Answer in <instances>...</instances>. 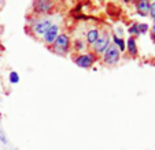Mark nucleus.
<instances>
[{
  "instance_id": "nucleus-14",
  "label": "nucleus",
  "mask_w": 155,
  "mask_h": 150,
  "mask_svg": "<svg viewBox=\"0 0 155 150\" xmlns=\"http://www.w3.org/2000/svg\"><path fill=\"white\" fill-rule=\"evenodd\" d=\"M10 82H11L12 85H17L19 83V74H18L17 71H11L10 72Z\"/></svg>"
},
{
  "instance_id": "nucleus-5",
  "label": "nucleus",
  "mask_w": 155,
  "mask_h": 150,
  "mask_svg": "<svg viewBox=\"0 0 155 150\" xmlns=\"http://www.w3.org/2000/svg\"><path fill=\"white\" fill-rule=\"evenodd\" d=\"M97 60V56L94 52H82L74 58V63L80 68H91Z\"/></svg>"
},
{
  "instance_id": "nucleus-1",
  "label": "nucleus",
  "mask_w": 155,
  "mask_h": 150,
  "mask_svg": "<svg viewBox=\"0 0 155 150\" xmlns=\"http://www.w3.org/2000/svg\"><path fill=\"white\" fill-rule=\"evenodd\" d=\"M50 49L56 55H66L71 49V38L68 33H61L50 46Z\"/></svg>"
},
{
  "instance_id": "nucleus-7",
  "label": "nucleus",
  "mask_w": 155,
  "mask_h": 150,
  "mask_svg": "<svg viewBox=\"0 0 155 150\" xmlns=\"http://www.w3.org/2000/svg\"><path fill=\"white\" fill-rule=\"evenodd\" d=\"M59 34H61V27H59V25L54 23L52 26H51L50 29L47 30V33H45V34H44L43 37H41V40H43V42L45 44V45L51 46Z\"/></svg>"
},
{
  "instance_id": "nucleus-3",
  "label": "nucleus",
  "mask_w": 155,
  "mask_h": 150,
  "mask_svg": "<svg viewBox=\"0 0 155 150\" xmlns=\"http://www.w3.org/2000/svg\"><path fill=\"white\" fill-rule=\"evenodd\" d=\"M110 44H111V33H108L107 30H102L100 32V37L91 46L92 48L91 52H94L96 56H100L106 52V49L110 46Z\"/></svg>"
},
{
  "instance_id": "nucleus-8",
  "label": "nucleus",
  "mask_w": 155,
  "mask_h": 150,
  "mask_svg": "<svg viewBox=\"0 0 155 150\" xmlns=\"http://www.w3.org/2000/svg\"><path fill=\"white\" fill-rule=\"evenodd\" d=\"M100 32H102V29H99L97 26L88 29L87 33H85V42H87V45H91V46L94 45L97 41V38L100 37Z\"/></svg>"
},
{
  "instance_id": "nucleus-2",
  "label": "nucleus",
  "mask_w": 155,
  "mask_h": 150,
  "mask_svg": "<svg viewBox=\"0 0 155 150\" xmlns=\"http://www.w3.org/2000/svg\"><path fill=\"white\" fill-rule=\"evenodd\" d=\"M29 23L32 25L30 32L35 36H37V37H43L47 33V30L54 25L51 18H48V17H35V19Z\"/></svg>"
},
{
  "instance_id": "nucleus-6",
  "label": "nucleus",
  "mask_w": 155,
  "mask_h": 150,
  "mask_svg": "<svg viewBox=\"0 0 155 150\" xmlns=\"http://www.w3.org/2000/svg\"><path fill=\"white\" fill-rule=\"evenodd\" d=\"M55 4L50 0H37L33 3V14L37 17H45V14H51Z\"/></svg>"
},
{
  "instance_id": "nucleus-11",
  "label": "nucleus",
  "mask_w": 155,
  "mask_h": 150,
  "mask_svg": "<svg viewBox=\"0 0 155 150\" xmlns=\"http://www.w3.org/2000/svg\"><path fill=\"white\" fill-rule=\"evenodd\" d=\"M111 38H113V44L117 46L118 51H120L121 55H122V53L126 51V42H125V40H124L122 37H118V36L113 34V33H111Z\"/></svg>"
},
{
  "instance_id": "nucleus-16",
  "label": "nucleus",
  "mask_w": 155,
  "mask_h": 150,
  "mask_svg": "<svg viewBox=\"0 0 155 150\" xmlns=\"http://www.w3.org/2000/svg\"><path fill=\"white\" fill-rule=\"evenodd\" d=\"M148 15L152 18V19L155 18V2L150 3V12H148Z\"/></svg>"
},
{
  "instance_id": "nucleus-12",
  "label": "nucleus",
  "mask_w": 155,
  "mask_h": 150,
  "mask_svg": "<svg viewBox=\"0 0 155 150\" xmlns=\"http://www.w3.org/2000/svg\"><path fill=\"white\" fill-rule=\"evenodd\" d=\"M87 42L85 41H82V40H74V41H71V48H73V51H76V52H80V53H82L87 49Z\"/></svg>"
},
{
  "instance_id": "nucleus-17",
  "label": "nucleus",
  "mask_w": 155,
  "mask_h": 150,
  "mask_svg": "<svg viewBox=\"0 0 155 150\" xmlns=\"http://www.w3.org/2000/svg\"><path fill=\"white\" fill-rule=\"evenodd\" d=\"M0 141L3 142V143H4V145H7V143H8V141H7L6 135H4V134H3V133H2V131H0Z\"/></svg>"
},
{
  "instance_id": "nucleus-10",
  "label": "nucleus",
  "mask_w": 155,
  "mask_h": 150,
  "mask_svg": "<svg viewBox=\"0 0 155 150\" xmlns=\"http://www.w3.org/2000/svg\"><path fill=\"white\" fill-rule=\"evenodd\" d=\"M126 42V51L132 58H136L137 56V44H136V38L135 37H129Z\"/></svg>"
},
{
  "instance_id": "nucleus-9",
  "label": "nucleus",
  "mask_w": 155,
  "mask_h": 150,
  "mask_svg": "<svg viewBox=\"0 0 155 150\" xmlns=\"http://www.w3.org/2000/svg\"><path fill=\"white\" fill-rule=\"evenodd\" d=\"M135 7H136V11L140 17H147L150 12V2L147 0H140L137 3H135Z\"/></svg>"
},
{
  "instance_id": "nucleus-13",
  "label": "nucleus",
  "mask_w": 155,
  "mask_h": 150,
  "mask_svg": "<svg viewBox=\"0 0 155 150\" xmlns=\"http://www.w3.org/2000/svg\"><path fill=\"white\" fill-rule=\"evenodd\" d=\"M128 33L130 34V37H136V36H140L139 34V27H137V23H133L130 25L128 29Z\"/></svg>"
},
{
  "instance_id": "nucleus-15",
  "label": "nucleus",
  "mask_w": 155,
  "mask_h": 150,
  "mask_svg": "<svg viewBox=\"0 0 155 150\" xmlns=\"http://www.w3.org/2000/svg\"><path fill=\"white\" fill-rule=\"evenodd\" d=\"M139 27V34H144V33L148 32V25L147 23H137Z\"/></svg>"
},
{
  "instance_id": "nucleus-18",
  "label": "nucleus",
  "mask_w": 155,
  "mask_h": 150,
  "mask_svg": "<svg viewBox=\"0 0 155 150\" xmlns=\"http://www.w3.org/2000/svg\"><path fill=\"white\" fill-rule=\"evenodd\" d=\"M152 34H155V18L152 19Z\"/></svg>"
},
{
  "instance_id": "nucleus-4",
  "label": "nucleus",
  "mask_w": 155,
  "mask_h": 150,
  "mask_svg": "<svg viewBox=\"0 0 155 150\" xmlns=\"http://www.w3.org/2000/svg\"><path fill=\"white\" fill-rule=\"evenodd\" d=\"M102 60L106 66H110V67L117 66L118 61L121 60V52L113 42L110 44V46L106 49V52L102 55Z\"/></svg>"
},
{
  "instance_id": "nucleus-19",
  "label": "nucleus",
  "mask_w": 155,
  "mask_h": 150,
  "mask_svg": "<svg viewBox=\"0 0 155 150\" xmlns=\"http://www.w3.org/2000/svg\"><path fill=\"white\" fill-rule=\"evenodd\" d=\"M152 40H154V42H155V34H152Z\"/></svg>"
}]
</instances>
